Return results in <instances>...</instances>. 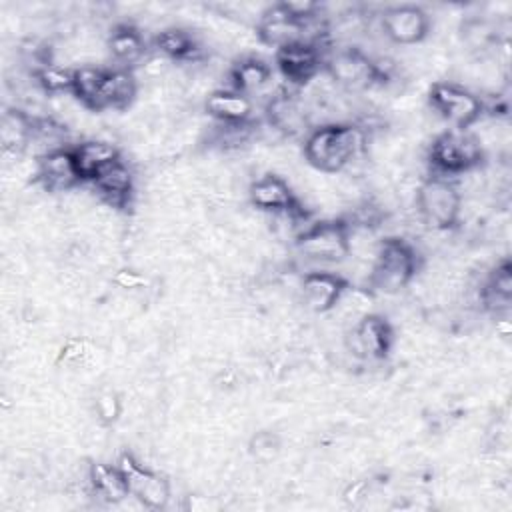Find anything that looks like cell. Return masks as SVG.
Instances as JSON below:
<instances>
[{
    "instance_id": "cell-1",
    "label": "cell",
    "mask_w": 512,
    "mask_h": 512,
    "mask_svg": "<svg viewBox=\"0 0 512 512\" xmlns=\"http://www.w3.org/2000/svg\"><path fill=\"white\" fill-rule=\"evenodd\" d=\"M368 150V132L352 122H324L304 136L306 162L324 174H338Z\"/></svg>"
},
{
    "instance_id": "cell-2",
    "label": "cell",
    "mask_w": 512,
    "mask_h": 512,
    "mask_svg": "<svg viewBox=\"0 0 512 512\" xmlns=\"http://www.w3.org/2000/svg\"><path fill=\"white\" fill-rule=\"evenodd\" d=\"M418 270L420 256L416 248L400 236H388L374 248L366 282L374 292L396 294L414 280Z\"/></svg>"
},
{
    "instance_id": "cell-3",
    "label": "cell",
    "mask_w": 512,
    "mask_h": 512,
    "mask_svg": "<svg viewBox=\"0 0 512 512\" xmlns=\"http://www.w3.org/2000/svg\"><path fill=\"white\" fill-rule=\"evenodd\" d=\"M484 150L480 140L468 130H444L440 132L428 150V162L434 176H464L480 168Z\"/></svg>"
},
{
    "instance_id": "cell-4",
    "label": "cell",
    "mask_w": 512,
    "mask_h": 512,
    "mask_svg": "<svg viewBox=\"0 0 512 512\" xmlns=\"http://www.w3.org/2000/svg\"><path fill=\"white\" fill-rule=\"evenodd\" d=\"M416 214L432 230H450L462 216V194L454 182L442 176L424 178L416 186Z\"/></svg>"
},
{
    "instance_id": "cell-5",
    "label": "cell",
    "mask_w": 512,
    "mask_h": 512,
    "mask_svg": "<svg viewBox=\"0 0 512 512\" xmlns=\"http://www.w3.org/2000/svg\"><path fill=\"white\" fill-rule=\"evenodd\" d=\"M296 250L308 260L342 262L350 256V224L346 218L318 220L296 234Z\"/></svg>"
},
{
    "instance_id": "cell-6",
    "label": "cell",
    "mask_w": 512,
    "mask_h": 512,
    "mask_svg": "<svg viewBox=\"0 0 512 512\" xmlns=\"http://www.w3.org/2000/svg\"><path fill=\"white\" fill-rule=\"evenodd\" d=\"M428 104L442 120L458 130L474 126L484 112L482 100L454 82H434L428 90Z\"/></svg>"
},
{
    "instance_id": "cell-7",
    "label": "cell",
    "mask_w": 512,
    "mask_h": 512,
    "mask_svg": "<svg viewBox=\"0 0 512 512\" xmlns=\"http://www.w3.org/2000/svg\"><path fill=\"white\" fill-rule=\"evenodd\" d=\"M324 72L336 86L348 92H368L370 88L378 86L372 56H368L362 48L356 46L336 50L324 62Z\"/></svg>"
},
{
    "instance_id": "cell-8",
    "label": "cell",
    "mask_w": 512,
    "mask_h": 512,
    "mask_svg": "<svg viewBox=\"0 0 512 512\" xmlns=\"http://www.w3.org/2000/svg\"><path fill=\"white\" fill-rule=\"evenodd\" d=\"M346 350L358 360L380 362L388 358L394 344V328L380 314H362L346 334Z\"/></svg>"
},
{
    "instance_id": "cell-9",
    "label": "cell",
    "mask_w": 512,
    "mask_h": 512,
    "mask_svg": "<svg viewBox=\"0 0 512 512\" xmlns=\"http://www.w3.org/2000/svg\"><path fill=\"white\" fill-rule=\"evenodd\" d=\"M118 468L124 474L128 492L132 498H136L144 508L150 510H162L170 502V482L138 462L130 452H122L116 460Z\"/></svg>"
},
{
    "instance_id": "cell-10",
    "label": "cell",
    "mask_w": 512,
    "mask_h": 512,
    "mask_svg": "<svg viewBox=\"0 0 512 512\" xmlns=\"http://www.w3.org/2000/svg\"><path fill=\"white\" fill-rule=\"evenodd\" d=\"M248 202L262 212H268L272 216L280 214H304L300 200L296 198L290 184L278 176V174H262L260 178H254L248 184Z\"/></svg>"
},
{
    "instance_id": "cell-11",
    "label": "cell",
    "mask_w": 512,
    "mask_h": 512,
    "mask_svg": "<svg viewBox=\"0 0 512 512\" xmlns=\"http://www.w3.org/2000/svg\"><path fill=\"white\" fill-rule=\"evenodd\" d=\"M384 36L398 46L420 44L430 32V16L414 4L390 6L380 16Z\"/></svg>"
},
{
    "instance_id": "cell-12",
    "label": "cell",
    "mask_w": 512,
    "mask_h": 512,
    "mask_svg": "<svg viewBox=\"0 0 512 512\" xmlns=\"http://www.w3.org/2000/svg\"><path fill=\"white\" fill-rule=\"evenodd\" d=\"M276 68L282 78L292 86H306L322 68L320 44L302 40L276 50Z\"/></svg>"
},
{
    "instance_id": "cell-13",
    "label": "cell",
    "mask_w": 512,
    "mask_h": 512,
    "mask_svg": "<svg viewBox=\"0 0 512 512\" xmlns=\"http://www.w3.org/2000/svg\"><path fill=\"white\" fill-rule=\"evenodd\" d=\"M36 180L46 192H70L82 182L72 148H56L38 156Z\"/></svg>"
},
{
    "instance_id": "cell-14",
    "label": "cell",
    "mask_w": 512,
    "mask_h": 512,
    "mask_svg": "<svg viewBox=\"0 0 512 512\" xmlns=\"http://www.w3.org/2000/svg\"><path fill=\"white\" fill-rule=\"evenodd\" d=\"M256 36L262 44L272 46L274 50L294 44V42H302V40L310 42L308 24H302V22H296L294 18H290L284 12V8L280 6V2L268 6L260 14L258 24H256Z\"/></svg>"
},
{
    "instance_id": "cell-15",
    "label": "cell",
    "mask_w": 512,
    "mask_h": 512,
    "mask_svg": "<svg viewBox=\"0 0 512 512\" xmlns=\"http://www.w3.org/2000/svg\"><path fill=\"white\" fill-rule=\"evenodd\" d=\"M268 126L280 136H306L310 128V112L306 106L290 92H276L266 104Z\"/></svg>"
},
{
    "instance_id": "cell-16",
    "label": "cell",
    "mask_w": 512,
    "mask_h": 512,
    "mask_svg": "<svg viewBox=\"0 0 512 512\" xmlns=\"http://www.w3.org/2000/svg\"><path fill=\"white\" fill-rule=\"evenodd\" d=\"M348 288H350V282L344 276L328 270H312L304 274L300 284L304 304L318 314H324L336 308Z\"/></svg>"
},
{
    "instance_id": "cell-17",
    "label": "cell",
    "mask_w": 512,
    "mask_h": 512,
    "mask_svg": "<svg viewBox=\"0 0 512 512\" xmlns=\"http://www.w3.org/2000/svg\"><path fill=\"white\" fill-rule=\"evenodd\" d=\"M96 196L108 206L116 210H124L130 206L134 196V174L122 160L104 168L94 180H90Z\"/></svg>"
},
{
    "instance_id": "cell-18",
    "label": "cell",
    "mask_w": 512,
    "mask_h": 512,
    "mask_svg": "<svg viewBox=\"0 0 512 512\" xmlns=\"http://www.w3.org/2000/svg\"><path fill=\"white\" fill-rule=\"evenodd\" d=\"M204 110L210 118L224 126H242L252 122V100L250 96L232 90V88H218L212 90L204 100Z\"/></svg>"
},
{
    "instance_id": "cell-19",
    "label": "cell",
    "mask_w": 512,
    "mask_h": 512,
    "mask_svg": "<svg viewBox=\"0 0 512 512\" xmlns=\"http://www.w3.org/2000/svg\"><path fill=\"white\" fill-rule=\"evenodd\" d=\"M36 116L22 108H6L0 120V144L4 154L20 156L32 144Z\"/></svg>"
},
{
    "instance_id": "cell-20",
    "label": "cell",
    "mask_w": 512,
    "mask_h": 512,
    "mask_svg": "<svg viewBox=\"0 0 512 512\" xmlns=\"http://www.w3.org/2000/svg\"><path fill=\"white\" fill-rule=\"evenodd\" d=\"M138 80L132 70L128 68H114L106 70L100 100H98V112L102 110H126L138 96Z\"/></svg>"
},
{
    "instance_id": "cell-21",
    "label": "cell",
    "mask_w": 512,
    "mask_h": 512,
    "mask_svg": "<svg viewBox=\"0 0 512 512\" xmlns=\"http://www.w3.org/2000/svg\"><path fill=\"white\" fill-rule=\"evenodd\" d=\"M72 152L82 182L94 180L104 168L120 160V150L108 140H84L72 146Z\"/></svg>"
},
{
    "instance_id": "cell-22",
    "label": "cell",
    "mask_w": 512,
    "mask_h": 512,
    "mask_svg": "<svg viewBox=\"0 0 512 512\" xmlns=\"http://www.w3.org/2000/svg\"><path fill=\"white\" fill-rule=\"evenodd\" d=\"M86 478H88L90 492L94 496H98L102 502L120 504L130 496L124 474L118 468V464L112 466V464H104V462H92L88 466Z\"/></svg>"
},
{
    "instance_id": "cell-23",
    "label": "cell",
    "mask_w": 512,
    "mask_h": 512,
    "mask_svg": "<svg viewBox=\"0 0 512 512\" xmlns=\"http://www.w3.org/2000/svg\"><path fill=\"white\" fill-rule=\"evenodd\" d=\"M106 48H108L110 56L122 64V68H128L132 64H138L144 58L146 40L134 24L120 22L110 30V34L106 38Z\"/></svg>"
},
{
    "instance_id": "cell-24",
    "label": "cell",
    "mask_w": 512,
    "mask_h": 512,
    "mask_svg": "<svg viewBox=\"0 0 512 512\" xmlns=\"http://www.w3.org/2000/svg\"><path fill=\"white\" fill-rule=\"evenodd\" d=\"M154 48L170 62H196L200 58V44L192 32L184 28H164L154 36Z\"/></svg>"
},
{
    "instance_id": "cell-25",
    "label": "cell",
    "mask_w": 512,
    "mask_h": 512,
    "mask_svg": "<svg viewBox=\"0 0 512 512\" xmlns=\"http://www.w3.org/2000/svg\"><path fill=\"white\" fill-rule=\"evenodd\" d=\"M228 78L232 90H238L248 96L252 92H260L270 84L272 68L256 56H246L230 66Z\"/></svg>"
},
{
    "instance_id": "cell-26",
    "label": "cell",
    "mask_w": 512,
    "mask_h": 512,
    "mask_svg": "<svg viewBox=\"0 0 512 512\" xmlns=\"http://www.w3.org/2000/svg\"><path fill=\"white\" fill-rule=\"evenodd\" d=\"M106 76V68L84 64L74 68V90L72 96L88 110L98 112V100H100V90L102 82Z\"/></svg>"
},
{
    "instance_id": "cell-27",
    "label": "cell",
    "mask_w": 512,
    "mask_h": 512,
    "mask_svg": "<svg viewBox=\"0 0 512 512\" xmlns=\"http://www.w3.org/2000/svg\"><path fill=\"white\" fill-rule=\"evenodd\" d=\"M36 86L50 96H64L72 94L74 90V68H66L54 62L42 64L40 68L32 70Z\"/></svg>"
},
{
    "instance_id": "cell-28",
    "label": "cell",
    "mask_w": 512,
    "mask_h": 512,
    "mask_svg": "<svg viewBox=\"0 0 512 512\" xmlns=\"http://www.w3.org/2000/svg\"><path fill=\"white\" fill-rule=\"evenodd\" d=\"M462 38L474 50L486 48L494 40V28L486 20L470 18L462 24Z\"/></svg>"
},
{
    "instance_id": "cell-29",
    "label": "cell",
    "mask_w": 512,
    "mask_h": 512,
    "mask_svg": "<svg viewBox=\"0 0 512 512\" xmlns=\"http://www.w3.org/2000/svg\"><path fill=\"white\" fill-rule=\"evenodd\" d=\"M248 448L254 458L268 462V460L276 458L280 452V436L274 434L272 430H260L250 438Z\"/></svg>"
},
{
    "instance_id": "cell-30",
    "label": "cell",
    "mask_w": 512,
    "mask_h": 512,
    "mask_svg": "<svg viewBox=\"0 0 512 512\" xmlns=\"http://www.w3.org/2000/svg\"><path fill=\"white\" fill-rule=\"evenodd\" d=\"M94 412L104 426L114 424L122 412V400L114 390H102L94 400Z\"/></svg>"
},
{
    "instance_id": "cell-31",
    "label": "cell",
    "mask_w": 512,
    "mask_h": 512,
    "mask_svg": "<svg viewBox=\"0 0 512 512\" xmlns=\"http://www.w3.org/2000/svg\"><path fill=\"white\" fill-rule=\"evenodd\" d=\"M112 282L122 288V290H140L146 286V276L140 274L138 270H132V268H120L114 276H112Z\"/></svg>"
},
{
    "instance_id": "cell-32",
    "label": "cell",
    "mask_w": 512,
    "mask_h": 512,
    "mask_svg": "<svg viewBox=\"0 0 512 512\" xmlns=\"http://www.w3.org/2000/svg\"><path fill=\"white\" fill-rule=\"evenodd\" d=\"M366 496H368V484L362 482V480L354 482V484L344 492V498H346V502H350V504H356V502L364 500Z\"/></svg>"
}]
</instances>
